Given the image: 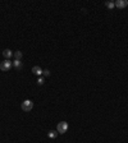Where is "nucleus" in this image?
Wrapping results in <instances>:
<instances>
[{
    "instance_id": "obj_8",
    "label": "nucleus",
    "mask_w": 128,
    "mask_h": 143,
    "mask_svg": "<svg viewBox=\"0 0 128 143\" xmlns=\"http://www.w3.org/2000/svg\"><path fill=\"white\" fill-rule=\"evenodd\" d=\"M58 132H57V130H50L49 133H48V137H49V138H51V139H54V138H57V137H58Z\"/></svg>"
},
{
    "instance_id": "obj_10",
    "label": "nucleus",
    "mask_w": 128,
    "mask_h": 143,
    "mask_svg": "<svg viewBox=\"0 0 128 143\" xmlns=\"http://www.w3.org/2000/svg\"><path fill=\"white\" fill-rule=\"evenodd\" d=\"M22 56H23L22 51H16V52H14V57H16V60H21V57Z\"/></svg>"
},
{
    "instance_id": "obj_4",
    "label": "nucleus",
    "mask_w": 128,
    "mask_h": 143,
    "mask_svg": "<svg viewBox=\"0 0 128 143\" xmlns=\"http://www.w3.org/2000/svg\"><path fill=\"white\" fill-rule=\"evenodd\" d=\"M114 3H115V7L119 8V9H123V8H126L128 5L127 0H117V1H114Z\"/></svg>"
},
{
    "instance_id": "obj_11",
    "label": "nucleus",
    "mask_w": 128,
    "mask_h": 143,
    "mask_svg": "<svg viewBox=\"0 0 128 143\" xmlns=\"http://www.w3.org/2000/svg\"><path fill=\"white\" fill-rule=\"evenodd\" d=\"M42 74H44V76H50V70L49 69H45V70H44V72H42Z\"/></svg>"
},
{
    "instance_id": "obj_5",
    "label": "nucleus",
    "mask_w": 128,
    "mask_h": 143,
    "mask_svg": "<svg viewBox=\"0 0 128 143\" xmlns=\"http://www.w3.org/2000/svg\"><path fill=\"white\" fill-rule=\"evenodd\" d=\"M3 56L5 57V59H9L10 56H13V51L9 50V49H5V50H3Z\"/></svg>"
},
{
    "instance_id": "obj_12",
    "label": "nucleus",
    "mask_w": 128,
    "mask_h": 143,
    "mask_svg": "<svg viewBox=\"0 0 128 143\" xmlns=\"http://www.w3.org/2000/svg\"><path fill=\"white\" fill-rule=\"evenodd\" d=\"M37 84H40V86L44 84V79H42V78H39V79H37Z\"/></svg>"
},
{
    "instance_id": "obj_3",
    "label": "nucleus",
    "mask_w": 128,
    "mask_h": 143,
    "mask_svg": "<svg viewBox=\"0 0 128 143\" xmlns=\"http://www.w3.org/2000/svg\"><path fill=\"white\" fill-rule=\"evenodd\" d=\"M12 67H13V63H12L10 60H5V61H3V63L0 64V69H1L3 72H8Z\"/></svg>"
},
{
    "instance_id": "obj_9",
    "label": "nucleus",
    "mask_w": 128,
    "mask_h": 143,
    "mask_svg": "<svg viewBox=\"0 0 128 143\" xmlns=\"http://www.w3.org/2000/svg\"><path fill=\"white\" fill-rule=\"evenodd\" d=\"M105 7L109 8V9H113V8H115V3L114 1H106L105 3Z\"/></svg>"
},
{
    "instance_id": "obj_1",
    "label": "nucleus",
    "mask_w": 128,
    "mask_h": 143,
    "mask_svg": "<svg viewBox=\"0 0 128 143\" xmlns=\"http://www.w3.org/2000/svg\"><path fill=\"white\" fill-rule=\"evenodd\" d=\"M21 107H22V110H23V111L28 113V111H31V110L33 109V102H32L31 100H24V101L22 102Z\"/></svg>"
},
{
    "instance_id": "obj_6",
    "label": "nucleus",
    "mask_w": 128,
    "mask_h": 143,
    "mask_svg": "<svg viewBox=\"0 0 128 143\" xmlns=\"http://www.w3.org/2000/svg\"><path fill=\"white\" fill-rule=\"evenodd\" d=\"M32 72H33V74H36V76H41L44 70H42L40 67H33L32 68Z\"/></svg>"
},
{
    "instance_id": "obj_7",
    "label": "nucleus",
    "mask_w": 128,
    "mask_h": 143,
    "mask_svg": "<svg viewBox=\"0 0 128 143\" xmlns=\"http://www.w3.org/2000/svg\"><path fill=\"white\" fill-rule=\"evenodd\" d=\"M13 67L16 68V69H21V68L23 67V64H22L21 60H14V61H13Z\"/></svg>"
},
{
    "instance_id": "obj_2",
    "label": "nucleus",
    "mask_w": 128,
    "mask_h": 143,
    "mask_svg": "<svg viewBox=\"0 0 128 143\" xmlns=\"http://www.w3.org/2000/svg\"><path fill=\"white\" fill-rule=\"evenodd\" d=\"M68 130V123L67 121H60L58 126H57V132L59 134H64Z\"/></svg>"
}]
</instances>
